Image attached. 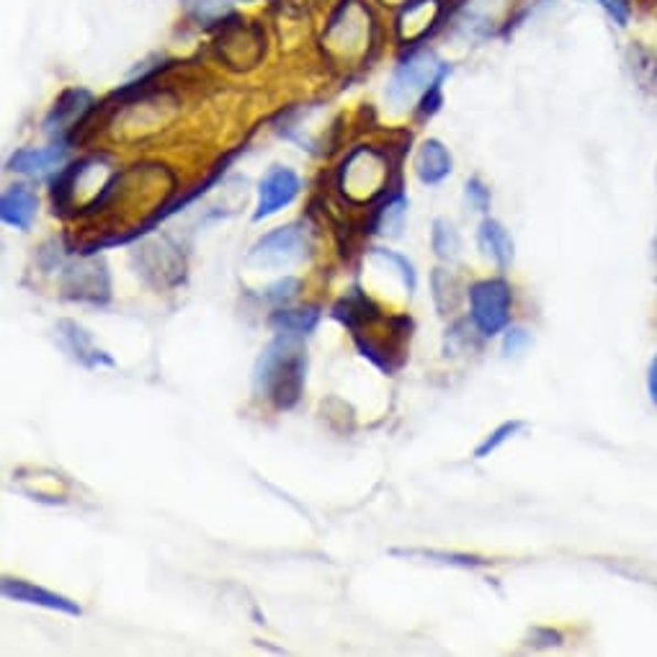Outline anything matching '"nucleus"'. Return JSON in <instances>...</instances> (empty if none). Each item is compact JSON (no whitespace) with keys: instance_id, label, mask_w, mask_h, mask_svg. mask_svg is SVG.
Here are the masks:
<instances>
[{"instance_id":"nucleus-1","label":"nucleus","mask_w":657,"mask_h":657,"mask_svg":"<svg viewBox=\"0 0 657 657\" xmlns=\"http://www.w3.org/2000/svg\"><path fill=\"white\" fill-rule=\"evenodd\" d=\"M308 348L302 335L279 333L256 358L254 389L258 397L273 402L277 410H292L302 400Z\"/></svg>"},{"instance_id":"nucleus-2","label":"nucleus","mask_w":657,"mask_h":657,"mask_svg":"<svg viewBox=\"0 0 657 657\" xmlns=\"http://www.w3.org/2000/svg\"><path fill=\"white\" fill-rule=\"evenodd\" d=\"M470 317L480 335L493 338L510 325L514 310V289L506 279H485L467 289Z\"/></svg>"},{"instance_id":"nucleus-3","label":"nucleus","mask_w":657,"mask_h":657,"mask_svg":"<svg viewBox=\"0 0 657 657\" xmlns=\"http://www.w3.org/2000/svg\"><path fill=\"white\" fill-rule=\"evenodd\" d=\"M446 67L435 60L431 52H420V55H412L405 60V63L397 67L392 80L387 86V101L395 109H405L410 106L420 94H428L433 86H439L444 80Z\"/></svg>"},{"instance_id":"nucleus-4","label":"nucleus","mask_w":657,"mask_h":657,"mask_svg":"<svg viewBox=\"0 0 657 657\" xmlns=\"http://www.w3.org/2000/svg\"><path fill=\"white\" fill-rule=\"evenodd\" d=\"M304 254H308L304 233L297 225H287L263 235V238L250 248L248 266H256V269L261 271H284L292 269L294 263H300Z\"/></svg>"},{"instance_id":"nucleus-5","label":"nucleus","mask_w":657,"mask_h":657,"mask_svg":"<svg viewBox=\"0 0 657 657\" xmlns=\"http://www.w3.org/2000/svg\"><path fill=\"white\" fill-rule=\"evenodd\" d=\"M63 294L75 302H109L111 284L104 258H88L78 266H71L63 277Z\"/></svg>"},{"instance_id":"nucleus-6","label":"nucleus","mask_w":657,"mask_h":657,"mask_svg":"<svg viewBox=\"0 0 657 657\" xmlns=\"http://www.w3.org/2000/svg\"><path fill=\"white\" fill-rule=\"evenodd\" d=\"M297 194H300V175L281 165L271 168L269 175L261 181V189H258V209L254 214V223L273 217V214L292 204Z\"/></svg>"},{"instance_id":"nucleus-7","label":"nucleus","mask_w":657,"mask_h":657,"mask_svg":"<svg viewBox=\"0 0 657 657\" xmlns=\"http://www.w3.org/2000/svg\"><path fill=\"white\" fill-rule=\"evenodd\" d=\"M3 595L9 601L29 603V606L52 608V611H60V614H67V616H80L83 614V608L75 601L65 599V595H60V593H52V591H47V588L26 583V580H19V578H6L3 580Z\"/></svg>"},{"instance_id":"nucleus-8","label":"nucleus","mask_w":657,"mask_h":657,"mask_svg":"<svg viewBox=\"0 0 657 657\" xmlns=\"http://www.w3.org/2000/svg\"><path fill=\"white\" fill-rule=\"evenodd\" d=\"M57 333H60V341H63V348L80 366H86V369H98V366H114V358L106 356L104 351H98L94 346V341H90V335L83 331L78 323H73V320H60Z\"/></svg>"},{"instance_id":"nucleus-9","label":"nucleus","mask_w":657,"mask_h":657,"mask_svg":"<svg viewBox=\"0 0 657 657\" xmlns=\"http://www.w3.org/2000/svg\"><path fill=\"white\" fill-rule=\"evenodd\" d=\"M40 198L29 186H11L0 198V219L17 230H29L36 219Z\"/></svg>"},{"instance_id":"nucleus-10","label":"nucleus","mask_w":657,"mask_h":657,"mask_svg":"<svg viewBox=\"0 0 657 657\" xmlns=\"http://www.w3.org/2000/svg\"><path fill=\"white\" fill-rule=\"evenodd\" d=\"M67 148L65 144H52V148L42 150H19L13 152L6 163V171L24 173V175H44L50 171H57L65 163Z\"/></svg>"},{"instance_id":"nucleus-11","label":"nucleus","mask_w":657,"mask_h":657,"mask_svg":"<svg viewBox=\"0 0 657 657\" xmlns=\"http://www.w3.org/2000/svg\"><path fill=\"white\" fill-rule=\"evenodd\" d=\"M90 104H94V96H90L88 90H78V88L67 90V94H63V98L55 104V109H52L47 121H44V127H47L50 134L63 137L75 121L86 117Z\"/></svg>"},{"instance_id":"nucleus-12","label":"nucleus","mask_w":657,"mask_h":657,"mask_svg":"<svg viewBox=\"0 0 657 657\" xmlns=\"http://www.w3.org/2000/svg\"><path fill=\"white\" fill-rule=\"evenodd\" d=\"M452 168H454L452 152H449L439 140H426L420 144L418 158H416V171H418V179L423 181L426 186H439L441 181L449 179Z\"/></svg>"},{"instance_id":"nucleus-13","label":"nucleus","mask_w":657,"mask_h":657,"mask_svg":"<svg viewBox=\"0 0 657 657\" xmlns=\"http://www.w3.org/2000/svg\"><path fill=\"white\" fill-rule=\"evenodd\" d=\"M477 243L480 250L487 258H493L498 269H508L514 263V238H510V233L498 219H483V225L477 230Z\"/></svg>"},{"instance_id":"nucleus-14","label":"nucleus","mask_w":657,"mask_h":657,"mask_svg":"<svg viewBox=\"0 0 657 657\" xmlns=\"http://www.w3.org/2000/svg\"><path fill=\"white\" fill-rule=\"evenodd\" d=\"M431 292H433V304L435 310H439V315H452V312L460 310V304L464 300V287L460 277L446 269H433Z\"/></svg>"},{"instance_id":"nucleus-15","label":"nucleus","mask_w":657,"mask_h":657,"mask_svg":"<svg viewBox=\"0 0 657 657\" xmlns=\"http://www.w3.org/2000/svg\"><path fill=\"white\" fill-rule=\"evenodd\" d=\"M320 323V310L317 308H302V310H289V308H279L271 312L269 325L277 333H287V335H310L315 331Z\"/></svg>"},{"instance_id":"nucleus-16","label":"nucleus","mask_w":657,"mask_h":657,"mask_svg":"<svg viewBox=\"0 0 657 657\" xmlns=\"http://www.w3.org/2000/svg\"><path fill=\"white\" fill-rule=\"evenodd\" d=\"M389 554L395 557H420L426 562H439V564H452V568H485L487 560L475 554H462V552H441V549H389Z\"/></svg>"},{"instance_id":"nucleus-17","label":"nucleus","mask_w":657,"mask_h":657,"mask_svg":"<svg viewBox=\"0 0 657 657\" xmlns=\"http://www.w3.org/2000/svg\"><path fill=\"white\" fill-rule=\"evenodd\" d=\"M431 246H433V254L439 256L441 261H456V258L462 256L460 233H456L454 225L446 223V219H435L433 223Z\"/></svg>"},{"instance_id":"nucleus-18","label":"nucleus","mask_w":657,"mask_h":657,"mask_svg":"<svg viewBox=\"0 0 657 657\" xmlns=\"http://www.w3.org/2000/svg\"><path fill=\"white\" fill-rule=\"evenodd\" d=\"M405 212H408V198H405L402 194H397L392 202H387L385 209H379L371 230L377 235H389V238H395V235H400V230H402Z\"/></svg>"},{"instance_id":"nucleus-19","label":"nucleus","mask_w":657,"mask_h":657,"mask_svg":"<svg viewBox=\"0 0 657 657\" xmlns=\"http://www.w3.org/2000/svg\"><path fill=\"white\" fill-rule=\"evenodd\" d=\"M524 428H526L524 420H506V423H500L491 435H487L483 444L475 449V460H487V456L498 452V449L506 444V441H510L514 435L521 433Z\"/></svg>"},{"instance_id":"nucleus-20","label":"nucleus","mask_w":657,"mask_h":657,"mask_svg":"<svg viewBox=\"0 0 657 657\" xmlns=\"http://www.w3.org/2000/svg\"><path fill=\"white\" fill-rule=\"evenodd\" d=\"M374 258H379V261H385L389 266H395L397 273H400L405 289H408V294L416 292L418 287V273H416V266H412L408 258L402 254H397V250H389V248H374L371 250Z\"/></svg>"},{"instance_id":"nucleus-21","label":"nucleus","mask_w":657,"mask_h":657,"mask_svg":"<svg viewBox=\"0 0 657 657\" xmlns=\"http://www.w3.org/2000/svg\"><path fill=\"white\" fill-rule=\"evenodd\" d=\"M300 289H302V281L294 279V277H284L279 279L277 284H271L266 292L261 294V300L266 304H273V308H287L289 302H294L297 297H300Z\"/></svg>"},{"instance_id":"nucleus-22","label":"nucleus","mask_w":657,"mask_h":657,"mask_svg":"<svg viewBox=\"0 0 657 657\" xmlns=\"http://www.w3.org/2000/svg\"><path fill=\"white\" fill-rule=\"evenodd\" d=\"M529 346H531V333L526 331V327H506V335H503V354L518 356Z\"/></svg>"},{"instance_id":"nucleus-23","label":"nucleus","mask_w":657,"mask_h":657,"mask_svg":"<svg viewBox=\"0 0 657 657\" xmlns=\"http://www.w3.org/2000/svg\"><path fill=\"white\" fill-rule=\"evenodd\" d=\"M467 198L477 212L485 214L487 209H491V189H485L483 181H480V179H472L467 183Z\"/></svg>"},{"instance_id":"nucleus-24","label":"nucleus","mask_w":657,"mask_h":657,"mask_svg":"<svg viewBox=\"0 0 657 657\" xmlns=\"http://www.w3.org/2000/svg\"><path fill=\"white\" fill-rule=\"evenodd\" d=\"M599 3L618 21V24H626V19H629V3H626V0H599Z\"/></svg>"},{"instance_id":"nucleus-25","label":"nucleus","mask_w":657,"mask_h":657,"mask_svg":"<svg viewBox=\"0 0 657 657\" xmlns=\"http://www.w3.org/2000/svg\"><path fill=\"white\" fill-rule=\"evenodd\" d=\"M647 392L657 405V356L653 358V364H649V371H647Z\"/></svg>"},{"instance_id":"nucleus-26","label":"nucleus","mask_w":657,"mask_h":657,"mask_svg":"<svg viewBox=\"0 0 657 657\" xmlns=\"http://www.w3.org/2000/svg\"><path fill=\"white\" fill-rule=\"evenodd\" d=\"M653 250H655V269H657V238H655V243H653ZM657 279V277H655Z\"/></svg>"},{"instance_id":"nucleus-27","label":"nucleus","mask_w":657,"mask_h":657,"mask_svg":"<svg viewBox=\"0 0 657 657\" xmlns=\"http://www.w3.org/2000/svg\"><path fill=\"white\" fill-rule=\"evenodd\" d=\"M198 3H202V0H198ZM212 3H219V0H212Z\"/></svg>"}]
</instances>
